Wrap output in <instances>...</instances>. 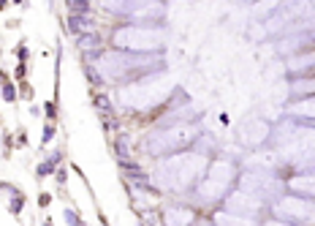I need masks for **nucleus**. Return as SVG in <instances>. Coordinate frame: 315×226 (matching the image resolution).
Returning a JSON list of instances; mask_svg holds the SVG:
<instances>
[{"mask_svg":"<svg viewBox=\"0 0 315 226\" xmlns=\"http://www.w3.org/2000/svg\"><path fill=\"white\" fill-rule=\"evenodd\" d=\"M92 65H95L103 82H117V85H133L139 79L166 74L163 52H158V55H136V52H123V49L98 52Z\"/></svg>","mask_w":315,"mask_h":226,"instance_id":"1","label":"nucleus"},{"mask_svg":"<svg viewBox=\"0 0 315 226\" xmlns=\"http://www.w3.org/2000/svg\"><path fill=\"white\" fill-rule=\"evenodd\" d=\"M204 172L206 158L198 156L196 150H185L158 164L155 183L160 191H169V194H193V188L204 180Z\"/></svg>","mask_w":315,"mask_h":226,"instance_id":"2","label":"nucleus"},{"mask_svg":"<svg viewBox=\"0 0 315 226\" xmlns=\"http://www.w3.org/2000/svg\"><path fill=\"white\" fill-rule=\"evenodd\" d=\"M201 136V131L193 123H177V125H158V128L147 131L142 147L144 153H150L152 158H169L177 153L190 150V144H196V139Z\"/></svg>","mask_w":315,"mask_h":226,"instance_id":"3","label":"nucleus"},{"mask_svg":"<svg viewBox=\"0 0 315 226\" xmlns=\"http://www.w3.org/2000/svg\"><path fill=\"white\" fill-rule=\"evenodd\" d=\"M237 164L231 158H215L204 172V180H201L196 188H193V196H196L198 204H215L223 202L226 196L231 194V185L237 183Z\"/></svg>","mask_w":315,"mask_h":226,"instance_id":"4","label":"nucleus"},{"mask_svg":"<svg viewBox=\"0 0 315 226\" xmlns=\"http://www.w3.org/2000/svg\"><path fill=\"white\" fill-rule=\"evenodd\" d=\"M115 49L136 52V55H158L166 49V28H147V25H123L112 33Z\"/></svg>","mask_w":315,"mask_h":226,"instance_id":"5","label":"nucleus"},{"mask_svg":"<svg viewBox=\"0 0 315 226\" xmlns=\"http://www.w3.org/2000/svg\"><path fill=\"white\" fill-rule=\"evenodd\" d=\"M171 93V85L166 74H155V77H147V79H139L133 85H125L120 90V104L125 109H133V112H144V109H152L158 106L160 101H166Z\"/></svg>","mask_w":315,"mask_h":226,"instance_id":"6","label":"nucleus"},{"mask_svg":"<svg viewBox=\"0 0 315 226\" xmlns=\"http://www.w3.org/2000/svg\"><path fill=\"white\" fill-rule=\"evenodd\" d=\"M237 183H239V191H247V194L264 199L266 204L277 202L285 194V180H280L277 172H269V169H245L237 177Z\"/></svg>","mask_w":315,"mask_h":226,"instance_id":"7","label":"nucleus"},{"mask_svg":"<svg viewBox=\"0 0 315 226\" xmlns=\"http://www.w3.org/2000/svg\"><path fill=\"white\" fill-rule=\"evenodd\" d=\"M274 221H285V223H315V199L307 196H280L277 202L269 204Z\"/></svg>","mask_w":315,"mask_h":226,"instance_id":"8","label":"nucleus"},{"mask_svg":"<svg viewBox=\"0 0 315 226\" xmlns=\"http://www.w3.org/2000/svg\"><path fill=\"white\" fill-rule=\"evenodd\" d=\"M223 210L229 212H237V215H247V218H256L266 210V202L247 191H231L229 196L223 199Z\"/></svg>","mask_w":315,"mask_h":226,"instance_id":"9","label":"nucleus"},{"mask_svg":"<svg viewBox=\"0 0 315 226\" xmlns=\"http://www.w3.org/2000/svg\"><path fill=\"white\" fill-rule=\"evenodd\" d=\"M310 49H315V30H301V33H288V36L280 38L277 44V55L283 57H299L307 55Z\"/></svg>","mask_w":315,"mask_h":226,"instance_id":"10","label":"nucleus"},{"mask_svg":"<svg viewBox=\"0 0 315 226\" xmlns=\"http://www.w3.org/2000/svg\"><path fill=\"white\" fill-rule=\"evenodd\" d=\"M237 136L245 147H261V144L272 136V125L266 120H261V117H247V120L239 125Z\"/></svg>","mask_w":315,"mask_h":226,"instance_id":"11","label":"nucleus"},{"mask_svg":"<svg viewBox=\"0 0 315 226\" xmlns=\"http://www.w3.org/2000/svg\"><path fill=\"white\" fill-rule=\"evenodd\" d=\"M196 212L185 204H166L163 207V226H193Z\"/></svg>","mask_w":315,"mask_h":226,"instance_id":"12","label":"nucleus"},{"mask_svg":"<svg viewBox=\"0 0 315 226\" xmlns=\"http://www.w3.org/2000/svg\"><path fill=\"white\" fill-rule=\"evenodd\" d=\"M212 226H261L256 218H247V215H237V212L229 210H218L212 215Z\"/></svg>","mask_w":315,"mask_h":226,"instance_id":"13","label":"nucleus"},{"mask_svg":"<svg viewBox=\"0 0 315 226\" xmlns=\"http://www.w3.org/2000/svg\"><path fill=\"white\" fill-rule=\"evenodd\" d=\"M288 191H293V194H301L307 199H315V175H296L291 177V180L285 183Z\"/></svg>","mask_w":315,"mask_h":226,"instance_id":"14","label":"nucleus"},{"mask_svg":"<svg viewBox=\"0 0 315 226\" xmlns=\"http://www.w3.org/2000/svg\"><path fill=\"white\" fill-rule=\"evenodd\" d=\"M291 117H299V120H307V123H315V96H307V98H299L288 106Z\"/></svg>","mask_w":315,"mask_h":226,"instance_id":"15","label":"nucleus"},{"mask_svg":"<svg viewBox=\"0 0 315 226\" xmlns=\"http://www.w3.org/2000/svg\"><path fill=\"white\" fill-rule=\"evenodd\" d=\"M312 68H315V52H307V55H299V57L288 60V74L291 77H301Z\"/></svg>","mask_w":315,"mask_h":226,"instance_id":"16","label":"nucleus"},{"mask_svg":"<svg viewBox=\"0 0 315 226\" xmlns=\"http://www.w3.org/2000/svg\"><path fill=\"white\" fill-rule=\"evenodd\" d=\"M68 30L73 36H84V33H95V22L87 14H71L68 17Z\"/></svg>","mask_w":315,"mask_h":226,"instance_id":"17","label":"nucleus"},{"mask_svg":"<svg viewBox=\"0 0 315 226\" xmlns=\"http://www.w3.org/2000/svg\"><path fill=\"white\" fill-rule=\"evenodd\" d=\"M115 153H117V161L120 164L133 161V147H131V136L128 134H120L115 139Z\"/></svg>","mask_w":315,"mask_h":226,"instance_id":"18","label":"nucleus"},{"mask_svg":"<svg viewBox=\"0 0 315 226\" xmlns=\"http://www.w3.org/2000/svg\"><path fill=\"white\" fill-rule=\"evenodd\" d=\"M92 104L98 106V112H100L103 117H109L112 112H115V104H112V98H109V96H103V93H98V96L92 98Z\"/></svg>","mask_w":315,"mask_h":226,"instance_id":"19","label":"nucleus"},{"mask_svg":"<svg viewBox=\"0 0 315 226\" xmlns=\"http://www.w3.org/2000/svg\"><path fill=\"white\" fill-rule=\"evenodd\" d=\"M57 161H60V153H55V156H52L49 161H44L41 166H38V169H36V177H38V180H44V177H49L52 172H55Z\"/></svg>","mask_w":315,"mask_h":226,"instance_id":"20","label":"nucleus"},{"mask_svg":"<svg viewBox=\"0 0 315 226\" xmlns=\"http://www.w3.org/2000/svg\"><path fill=\"white\" fill-rule=\"evenodd\" d=\"M98 44H100L98 33H84V36H79V49H84V52L98 49Z\"/></svg>","mask_w":315,"mask_h":226,"instance_id":"21","label":"nucleus"},{"mask_svg":"<svg viewBox=\"0 0 315 226\" xmlns=\"http://www.w3.org/2000/svg\"><path fill=\"white\" fill-rule=\"evenodd\" d=\"M68 9H71V14H87L90 3H84V0H68Z\"/></svg>","mask_w":315,"mask_h":226,"instance_id":"22","label":"nucleus"},{"mask_svg":"<svg viewBox=\"0 0 315 226\" xmlns=\"http://www.w3.org/2000/svg\"><path fill=\"white\" fill-rule=\"evenodd\" d=\"M0 96H3V101H17V90H14V85L6 82L3 88H0Z\"/></svg>","mask_w":315,"mask_h":226,"instance_id":"23","label":"nucleus"},{"mask_svg":"<svg viewBox=\"0 0 315 226\" xmlns=\"http://www.w3.org/2000/svg\"><path fill=\"white\" fill-rule=\"evenodd\" d=\"M22 204H25V196H22V194H19V191H17V194H14V199H11V204H9V210L14 212V215H19V210H22Z\"/></svg>","mask_w":315,"mask_h":226,"instance_id":"24","label":"nucleus"},{"mask_svg":"<svg viewBox=\"0 0 315 226\" xmlns=\"http://www.w3.org/2000/svg\"><path fill=\"white\" fill-rule=\"evenodd\" d=\"M63 218H65V226H84L82 221H79V215H76V212H73L71 207L63 212Z\"/></svg>","mask_w":315,"mask_h":226,"instance_id":"25","label":"nucleus"},{"mask_svg":"<svg viewBox=\"0 0 315 226\" xmlns=\"http://www.w3.org/2000/svg\"><path fill=\"white\" fill-rule=\"evenodd\" d=\"M55 134H57V128L52 123H46V128H44V136H41V144H49L52 139H55Z\"/></svg>","mask_w":315,"mask_h":226,"instance_id":"26","label":"nucleus"},{"mask_svg":"<svg viewBox=\"0 0 315 226\" xmlns=\"http://www.w3.org/2000/svg\"><path fill=\"white\" fill-rule=\"evenodd\" d=\"M17 55H19V60H25V57H28V49H25V44L17 46Z\"/></svg>","mask_w":315,"mask_h":226,"instance_id":"27","label":"nucleus"},{"mask_svg":"<svg viewBox=\"0 0 315 226\" xmlns=\"http://www.w3.org/2000/svg\"><path fill=\"white\" fill-rule=\"evenodd\" d=\"M261 226H293V223H285V221H266V223H261Z\"/></svg>","mask_w":315,"mask_h":226,"instance_id":"28","label":"nucleus"},{"mask_svg":"<svg viewBox=\"0 0 315 226\" xmlns=\"http://www.w3.org/2000/svg\"><path fill=\"white\" fill-rule=\"evenodd\" d=\"M44 112H46V117H55V104H46Z\"/></svg>","mask_w":315,"mask_h":226,"instance_id":"29","label":"nucleus"},{"mask_svg":"<svg viewBox=\"0 0 315 226\" xmlns=\"http://www.w3.org/2000/svg\"><path fill=\"white\" fill-rule=\"evenodd\" d=\"M38 204H41V207H46V204H49V194H41V199H38Z\"/></svg>","mask_w":315,"mask_h":226,"instance_id":"30","label":"nucleus"},{"mask_svg":"<svg viewBox=\"0 0 315 226\" xmlns=\"http://www.w3.org/2000/svg\"><path fill=\"white\" fill-rule=\"evenodd\" d=\"M196 226H212V221H198Z\"/></svg>","mask_w":315,"mask_h":226,"instance_id":"31","label":"nucleus"},{"mask_svg":"<svg viewBox=\"0 0 315 226\" xmlns=\"http://www.w3.org/2000/svg\"><path fill=\"white\" fill-rule=\"evenodd\" d=\"M44 226H52V223H49V221H46V223H44Z\"/></svg>","mask_w":315,"mask_h":226,"instance_id":"32","label":"nucleus"}]
</instances>
